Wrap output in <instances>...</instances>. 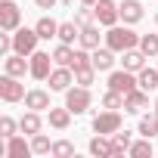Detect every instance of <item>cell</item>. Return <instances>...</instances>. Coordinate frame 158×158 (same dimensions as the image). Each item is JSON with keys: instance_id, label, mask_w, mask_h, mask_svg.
Segmentation results:
<instances>
[{"instance_id": "6da1fadb", "label": "cell", "mask_w": 158, "mask_h": 158, "mask_svg": "<svg viewBox=\"0 0 158 158\" xmlns=\"http://www.w3.org/2000/svg\"><path fill=\"white\" fill-rule=\"evenodd\" d=\"M106 47H112L115 53L133 50V47H139V34H136L130 25H112V28L106 31Z\"/></svg>"}, {"instance_id": "7a4b0ae2", "label": "cell", "mask_w": 158, "mask_h": 158, "mask_svg": "<svg viewBox=\"0 0 158 158\" xmlns=\"http://www.w3.org/2000/svg\"><path fill=\"white\" fill-rule=\"evenodd\" d=\"M37 40H40L37 28H16L13 31V53L31 56V53H37Z\"/></svg>"}, {"instance_id": "3957f363", "label": "cell", "mask_w": 158, "mask_h": 158, "mask_svg": "<svg viewBox=\"0 0 158 158\" xmlns=\"http://www.w3.org/2000/svg\"><path fill=\"white\" fill-rule=\"evenodd\" d=\"M90 87H81V84H77V87H68L65 90V106L74 112V115H84L87 109H90Z\"/></svg>"}, {"instance_id": "277c9868", "label": "cell", "mask_w": 158, "mask_h": 158, "mask_svg": "<svg viewBox=\"0 0 158 158\" xmlns=\"http://www.w3.org/2000/svg\"><path fill=\"white\" fill-rule=\"evenodd\" d=\"M22 28V10L16 0H0V31H16Z\"/></svg>"}, {"instance_id": "5b68a950", "label": "cell", "mask_w": 158, "mask_h": 158, "mask_svg": "<svg viewBox=\"0 0 158 158\" xmlns=\"http://www.w3.org/2000/svg\"><path fill=\"white\" fill-rule=\"evenodd\" d=\"M0 99L3 102H22L25 99V84H19L16 74L3 71V77H0Z\"/></svg>"}, {"instance_id": "8992f818", "label": "cell", "mask_w": 158, "mask_h": 158, "mask_svg": "<svg viewBox=\"0 0 158 158\" xmlns=\"http://www.w3.org/2000/svg\"><path fill=\"white\" fill-rule=\"evenodd\" d=\"M93 130H96V133H106V136L118 133V130H121V115H118V109L99 112V115L93 118Z\"/></svg>"}, {"instance_id": "52a82bcc", "label": "cell", "mask_w": 158, "mask_h": 158, "mask_svg": "<svg viewBox=\"0 0 158 158\" xmlns=\"http://www.w3.org/2000/svg\"><path fill=\"white\" fill-rule=\"evenodd\" d=\"M139 87V81H136V71H127V68H121V71H112L109 74V90H118V93H130V90H136Z\"/></svg>"}, {"instance_id": "ba28073f", "label": "cell", "mask_w": 158, "mask_h": 158, "mask_svg": "<svg viewBox=\"0 0 158 158\" xmlns=\"http://www.w3.org/2000/svg\"><path fill=\"white\" fill-rule=\"evenodd\" d=\"M93 13H96V22L106 25V28L118 25V19H121V10H118L115 0H96V3H93Z\"/></svg>"}, {"instance_id": "9c48e42d", "label": "cell", "mask_w": 158, "mask_h": 158, "mask_svg": "<svg viewBox=\"0 0 158 158\" xmlns=\"http://www.w3.org/2000/svg\"><path fill=\"white\" fill-rule=\"evenodd\" d=\"M50 71H53V53H31V77H34V81H47V77H50Z\"/></svg>"}, {"instance_id": "30bf717a", "label": "cell", "mask_w": 158, "mask_h": 158, "mask_svg": "<svg viewBox=\"0 0 158 158\" xmlns=\"http://www.w3.org/2000/svg\"><path fill=\"white\" fill-rule=\"evenodd\" d=\"M50 90H56V93H65L71 84H74V68H68V65H59V68H53L50 71Z\"/></svg>"}, {"instance_id": "8fae6325", "label": "cell", "mask_w": 158, "mask_h": 158, "mask_svg": "<svg viewBox=\"0 0 158 158\" xmlns=\"http://www.w3.org/2000/svg\"><path fill=\"white\" fill-rule=\"evenodd\" d=\"M3 71L6 74H16V77H25V71H31V59H25L22 53H10L3 59Z\"/></svg>"}, {"instance_id": "7c38bea8", "label": "cell", "mask_w": 158, "mask_h": 158, "mask_svg": "<svg viewBox=\"0 0 158 158\" xmlns=\"http://www.w3.org/2000/svg\"><path fill=\"white\" fill-rule=\"evenodd\" d=\"M143 109H149V93H146L143 87H136V90H130V93L124 96V112L139 115Z\"/></svg>"}, {"instance_id": "4fadbf2b", "label": "cell", "mask_w": 158, "mask_h": 158, "mask_svg": "<svg viewBox=\"0 0 158 158\" xmlns=\"http://www.w3.org/2000/svg\"><path fill=\"white\" fill-rule=\"evenodd\" d=\"M87 149H90V155H96V158H112V155H115V143H112V136H106V133H96Z\"/></svg>"}, {"instance_id": "5bb4252c", "label": "cell", "mask_w": 158, "mask_h": 158, "mask_svg": "<svg viewBox=\"0 0 158 158\" xmlns=\"http://www.w3.org/2000/svg\"><path fill=\"white\" fill-rule=\"evenodd\" d=\"M93 68L96 71H112L115 68V50L112 47H96L93 50Z\"/></svg>"}, {"instance_id": "9a60e30c", "label": "cell", "mask_w": 158, "mask_h": 158, "mask_svg": "<svg viewBox=\"0 0 158 158\" xmlns=\"http://www.w3.org/2000/svg\"><path fill=\"white\" fill-rule=\"evenodd\" d=\"M25 109H31V112H50V93L47 90H28L25 93Z\"/></svg>"}, {"instance_id": "2e32d148", "label": "cell", "mask_w": 158, "mask_h": 158, "mask_svg": "<svg viewBox=\"0 0 158 158\" xmlns=\"http://www.w3.org/2000/svg\"><path fill=\"white\" fill-rule=\"evenodd\" d=\"M121 19H124V25H136L139 19H143V3L139 0H121Z\"/></svg>"}, {"instance_id": "e0dca14e", "label": "cell", "mask_w": 158, "mask_h": 158, "mask_svg": "<svg viewBox=\"0 0 158 158\" xmlns=\"http://www.w3.org/2000/svg\"><path fill=\"white\" fill-rule=\"evenodd\" d=\"M71 109L68 106H62V109H56V106H50V112H47V118H50V127H56V130H65L68 124H71Z\"/></svg>"}, {"instance_id": "ac0fdd59", "label": "cell", "mask_w": 158, "mask_h": 158, "mask_svg": "<svg viewBox=\"0 0 158 158\" xmlns=\"http://www.w3.org/2000/svg\"><path fill=\"white\" fill-rule=\"evenodd\" d=\"M10 158H28V155H34V149H31V143H25L22 136H10L6 139V149H3Z\"/></svg>"}, {"instance_id": "d6986e66", "label": "cell", "mask_w": 158, "mask_h": 158, "mask_svg": "<svg viewBox=\"0 0 158 158\" xmlns=\"http://www.w3.org/2000/svg\"><path fill=\"white\" fill-rule=\"evenodd\" d=\"M146 59H149V56H146L139 47H133V50H124V59H121V62H124L127 71H143V68H146Z\"/></svg>"}, {"instance_id": "ffe728a7", "label": "cell", "mask_w": 158, "mask_h": 158, "mask_svg": "<svg viewBox=\"0 0 158 158\" xmlns=\"http://www.w3.org/2000/svg\"><path fill=\"white\" fill-rule=\"evenodd\" d=\"M19 127H22V133H28V136H34V133H40V127H44V121H40V115L37 112H25L22 115V121H19Z\"/></svg>"}, {"instance_id": "44dd1931", "label": "cell", "mask_w": 158, "mask_h": 158, "mask_svg": "<svg viewBox=\"0 0 158 158\" xmlns=\"http://www.w3.org/2000/svg\"><path fill=\"white\" fill-rule=\"evenodd\" d=\"M136 81H139V87L146 90V93H152V90H158V68H143V71H136Z\"/></svg>"}, {"instance_id": "7402d4cb", "label": "cell", "mask_w": 158, "mask_h": 158, "mask_svg": "<svg viewBox=\"0 0 158 158\" xmlns=\"http://www.w3.org/2000/svg\"><path fill=\"white\" fill-rule=\"evenodd\" d=\"M37 34H40V40H50V37H59V22L56 19H50V16H44V19H37Z\"/></svg>"}, {"instance_id": "603a6c76", "label": "cell", "mask_w": 158, "mask_h": 158, "mask_svg": "<svg viewBox=\"0 0 158 158\" xmlns=\"http://www.w3.org/2000/svg\"><path fill=\"white\" fill-rule=\"evenodd\" d=\"M112 143H115V155L112 158H121L124 152H130L133 136H130V130H118V133H112Z\"/></svg>"}, {"instance_id": "cb8c5ba5", "label": "cell", "mask_w": 158, "mask_h": 158, "mask_svg": "<svg viewBox=\"0 0 158 158\" xmlns=\"http://www.w3.org/2000/svg\"><path fill=\"white\" fill-rule=\"evenodd\" d=\"M99 37H102V34H99L96 25H84L77 40H81V47H87V50H96V47H99Z\"/></svg>"}, {"instance_id": "d4e9b609", "label": "cell", "mask_w": 158, "mask_h": 158, "mask_svg": "<svg viewBox=\"0 0 158 158\" xmlns=\"http://www.w3.org/2000/svg\"><path fill=\"white\" fill-rule=\"evenodd\" d=\"M81 37V25L77 22H59V40L62 44H74Z\"/></svg>"}, {"instance_id": "484cf974", "label": "cell", "mask_w": 158, "mask_h": 158, "mask_svg": "<svg viewBox=\"0 0 158 158\" xmlns=\"http://www.w3.org/2000/svg\"><path fill=\"white\" fill-rule=\"evenodd\" d=\"M139 136H149V139L158 136V115H155V112L139 118Z\"/></svg>"}, {"instance_id": "4316f807", "label": "cell", "mask_w": 158, "mask_h": 158, "mask_svg": "<svg viewBox=\"0 0 158 158\" xmlns=\"http://www.w3.org/2000/svg\"><path fill=\"white\" fill-rule=\"evenodd\" d=\"M71 59H74L71 44H62V40H59V47L53 50V62H56V65H68V68H71Z\"/></svg>"}, {"instance_id": "83f0119b", "label": "cell", "mask_w": 158, "mask_h": 158, "mask_svg": "<svg viewBox=\"0 0 158 158\" xmlns=\"http://www.w3.org/2000/svg\"><path fill=\"white\" fill-rule=\"evenodd\" d=\"M152 152H155V149H152V139H149V136H143V139H136V143L130 146V155H133V158H149Z\"/></svg>"}, {"instance_id": "f1b7e54d", "label": "cell", "mask_w": 158, "mask_h": 158, "mask_svg": "<svg viewBox=\"0 0 158 158\" xmlns=\"http://www.w3.org/2000/svg\"><path fill=\"white\" fill-rule=\"evenodd\" d=\"M93 77H96V68H93V65H87V68H74V84L90 87V84H93Z\"/></svg>"}, {"instance_id": "f546056e", "label": "cell", "mask_w": 158, "mask_h": 158, "mask_svg": "<svg viewBox=\"0 0 158 158\" xmlns=\"http://www.w3.org/2000/svg\"><path fill=\"white\" fill-rule=\"evenodd\" d=\"M139 50L152 59V56H158V34H143L139 37Z\"/></svg>"}, {"instance_id": "4dcf8cb0", "label": "cell", "mask_w": 158, "mask_h": 158, "mask_svg": "<svg viewBox=\"0 0 158 158\" xmlns=\"http://www.w3.org/2000/svg\"><path fill=\"white\" fill-rule=\"evenodd\" d=\"M31 149H34V155H47V152H53V143L44 133H34L31 136Z\"/></svg>"}, {"instance_id": "1f68e13d", "label": "cell", "mask_w": 158, "mask_h": 158, "mask_svg": "<svg viewBox=\"0 0 158 158\" xmlns=\"http://www.w3.org/2000/svg\"><path fill=\"white\" fill-rule=\"evenodd\" d=\"M102 109H124V93L109 90V93L102 96Z\"/></svg>"}, {"instance_id": "d6a6232c", "label": "cell", "mask_w": 158, "mask_h": 158, "mask_svg": "<svg viewBox=\"0 0 158 158\" xmlns=\"http://www.w3.org/2000/svg\"><path fill=\"white\" fill-rule=\"evenodd\" d=\"M16 130H22L10 115H3V118H0V136H3V139H10V136H16Z\"/></svg>"}, {"instance_id": "836d02e7", "label": "cell", "mask_w": 158, "mask_h": 158, "mask_svg": "<svg viewBox=\"0 0 158 158\" xmlns=\"http://www.w3.org/2000/svg\"><path fill=\"white\" fill-rule=\"evenodd\" d=\"M53 155H56V158H71V155H74V146H71L68 139H56V143H53Z\"/></svg>"}, {"instance_id": "e575fe53", "label": "cell", "mask_w": 158, "mask_h": 158, "mask_svg": "<svg viewBox=\"0 0 158 158\" xmlns=\"http://www.w3.org/2000/svg\"><path fill=\"white\" fill-rule=\"evenodd\" d=\"M93 19H96V13H93V6H87V3H84V10L74 13V22L81 25V28H84V25H93Z\"/></svg>"}, {"instance_id": "d590c367", "label": "cell", "mask_w": 158, "mask_h": 158, "mask_svg": "<svg viewBox=\"0 0 158 158\" xmlns=\"http://www.w3.org/2000/svg\"><path fill=\"white\" fill-rule=\"evenodd\" d=\"M37 3V10H53L56 3H62V0H34Z\"/></svg>"}, {"instance_id": "8d00e7d4", "label": "cell", "mask_w": 158, "mask_h": 158, "mask_svg": "<svg viewBox=\"0 0 158 158\" xmlns=\"http://www.w3.org/2000/svg\"><path fill=\"white\" fill-rule=\"evenodd\" d=\"M81 3H87V6H93V3H96V0H81Z\"/></svg>"}, {"instance_id": "74e56055", "label": "cell", "mask_w": 158, "mask_h": 158, "mask_svg": "<svg viewBox=\"0 0 158 158\" xmlns=\"http://www.w3.org/2000/svg\"><path fill=\"white\" fill-rule=\"evenodd\" d=\"M155 115H158V99H155Z\"/></svg>"}, {"instance_id": "f35d334b", "label": "cell", "mask_w": 158, "mask_h": 158, "mask_svg": "<svg viewBox=\"0 0 158 158\" xmlns=\"http://www.w3.org/2000/svg\"><path fill=\"white\" fill-rule=\"evenodd\" d=\"M155 22H158V16H155Z\"/></svg>"}]
</instances>
